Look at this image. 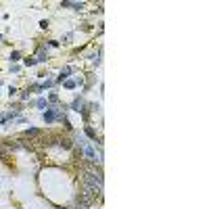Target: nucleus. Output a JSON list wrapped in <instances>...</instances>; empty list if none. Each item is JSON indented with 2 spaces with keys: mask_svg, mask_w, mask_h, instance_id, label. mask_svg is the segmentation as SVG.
<instances>
[{
  "mask_svg": "<svg viewBox=\"0 0 209 209\" xmlns=\"http://www.w3.org/2000/svg\"><path fill=\"white\" fill-rule=\"evenodd\" d=\"M86 134H88V136H90L92 140H96V132L92 130V128H86Z\"/></svg>",
  "mask_w": 209,
  "mask_h": 209,
  "instance_id": "obj_7",
  "label": "nucleus"
},
{
  "mask_svg": "<svg viewBox=\"0 0 209 209\" xmlns=\"http://www.w3.org/2000/svg\"><path fill=\"white\" fill-rule=\"evenodd\" d=\"M19 52H17V50H15V52H13V55H11V61H13V63H17V61H19Z\"/></svg>",
  "mask_w": 209,
  "mask_h": 209,
  "instance_id": "obj_8",
  "label": "nucleus"
},
{
  "mask_svg": "<svg viewBox=\"0 0 209 209\" xmlns=\"http://www.w3.org/2000/svg\"><path fill=\"white\" fill-rule=\"evenodd\" d=\"M36 63H38V61H36V59H34V57L25 59V65H27V67H34V65H36Z\"/></svg>",
  "mask_w": 209,
  "mask_h": 209,
  "instance_id": "obj_6",
  "label": "nucleus"
},
{
  "mask_svg": "<svg viewBox=\"0 0 209 209\" xmlns=\"http://www.w3.org/2000/svg\"><path fill=\"white\" fill-rule=\"evenodd\" d=\"M73 71V67H63V71L59 73V77H57V84H63L67 77H69V73Z\"/></svg>",
  "mask_w": 209,
  "mask_h": 209,
  "instance_id": "obj_2",
  "label": "nucleus"
},
{
  "mask_svg": "<svg viewBox=\"0 0 209 209\" xmlns=\"http://www.w3.org/2000/svg\"><path fill=\"white\" fill-rule=\"evenodd\" d=\"M57 117H63V113L59 111V109H46V113L42 115V119H44V123H52Z\"/></svg>",
  "mask_w": 209,
  "mask_h": 209,
  "instance_id": "obj_1",
  "label": "nucleus"
},
{
  "mask_svg": "<svg viewBox=\"0 0 209 209\" xmlns=\"http://www.w3.org/2000/svg\"><path fill=\"white\" fill-rule=\"evenodd\" d=\"M19 69H21L19 65H11V73H19Z\"/></svg>",
  "mask_w": 209,
  "mask_h": 209,
  "instance_id": "obj_9",
  "label": "nucleus"
},
{
  "mask_svg": "<svg viewBox=\"0 0 209 209\" xmlns=\"http://www.w3.org/2000/svg\"><path fill=\"white\" fill-rule=\"evenodd\" d=\"M63 86H65L67 90H73V88L77 86V82H76V79H65V82H63Z\"/></svg>",
  "mask_w": 209,
  "mask_h": 209,
  "instance_id": "obj_4",
  "label": "nucleus"
},
{
  "mask_svg": "<svg viewBox=\"0 0 209 209\" xmlns=\"http://www.w3.org/2000/svg\"><path fill=\"white\" fill-rule=\"evenodd\" d=\"M61 6H71L73 11H82L86 4H84V2H67V0H65V2H61Z\"/></svg>",
  "mask_w": 209,
  "mask_h": 209,
  "instance_id": "obj_3",
  "label": "nucleus"
},
{
  "mask_svg": "<svg viewBox=\"0 0 209 209\" xmlns=\"http://www.w3.org/2000/svg\"><path fill=\"white\" fill-rule=\"evenodd\" d=\"M36 107H38V109H48V100H46V98H38V100H36Z\"/></svg>",
  "mask_w": 209,
  "mask_h": 209,
  "instance_id": "obj_5",
  "label": "nucleus"
},
{
  "mask_svg": "<svg viewBox=\"0 0 209 209\" xmlns=\"http://www.w3.org/2000/svg\"><path fill=\"white\" fill-rule=\"evenodd\" d=\"M0 86H2V84H0Z\"/></svg>",
  "mask_w": 209,
  "mask_h": 209,
  "instance_id": "obj_10",
  "label": "nucleus"
}]
</instances>
